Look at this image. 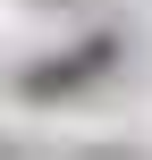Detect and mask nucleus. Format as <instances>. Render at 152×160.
I'll list each match as a JSON object with an SVG mask.
<instances>
[{"instance_id": "f257e3e1", "label": "nucleus", "mask_w": 152, "mask_h": 160, "mask_svg": "<svg viewBox=\"0 0 152 160\" xmlns=\"http://www.w3.org/2000/svg\"><path fill=\"white\" fill-rule=\"evenodd\" d=\"M110 51H118V42H85L76 59H59V68H34V76H25V93H34V101H51V93H68V84L102 76V68H110Z\"/></svg>"}]
</instances>
